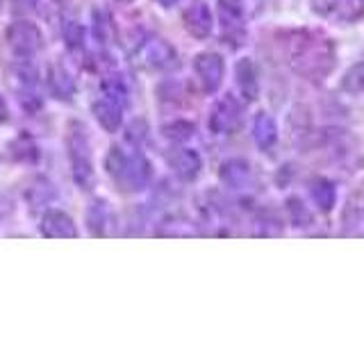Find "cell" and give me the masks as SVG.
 <instances>
[{"instance_id":"30bf717a","label":"cell","mask_w":364,"mask_h":341,"mask_svg":"<svg viewBox=\"0 0 364 341\" xmlns=\"http://www.w3.org/2000/svg\"><path fill=\"white\" fill-rule=\"evenodd\" d=\"M193 68H196L200 85L208 94H214V91L221 87V82H223V60L216 53L198 55L196 62H193Z\"/></svg>"},{"instance_id":"484cf974","label":"cell","mask_w":364,"mask_h":341,"mask_svg":"<svg viewBox=\"0 0 364 341\" xmlns=\"http://www.w3.org/2000/svg\"><path fill=\"white\" fill-rule=\"evenodd\" d=\"M123 3H130V0H123Z\"/></svg>"},{"instance_id":"277c9868","label":"cell","mask_w":364,"mask_h":341,"mask_svg":"<svg viewBox=\"0 0 364 341\" xmlns=\"http://www.w3.org/2000/svg\"><path fill=\"white\" fill-rule=\"evenodd\" d=\"M68 155H71L75 182L82 189H89L91 180H94V168H91V146L85 125H71V132H68Z\"/></svg>"},{"instance_id":"7c38bea8","label":"cell","mask_w":364,"mask_h":341,"mask_svg":"<svg viewBox=\"0 0 364 341\" xmlns=\"http://www.w3.org/2000/svg\"><path fill=\"white\" fill-rule=\"evenodd\" d=\"M39 227H41V234L48 237V239H75L77 237V227L60 210L46 212Z\"/></svg>"},{"instance_id":"8fae6325","label":"cell","mask_w":364,"mask_h":341,"mask_svg":"<svg viewBox=\"0 0 364 341\" xmlns=\"http://www.w3.org/2000/svg\"><path fill=\"white\" fill-rule=\"evenodd\" d=\"M221 26H223V37L230 39L235 45L242 43L244 39V16H242V9H239L237 3H232V0H221ZM228 41V43H230Z\"/></svg>"},{"instance_id":"ac0fdd59","label":"cell","mask_w":364,"mask_h":341,"mask_svg":"<svg viewBox=\"0 0 364 341\" xmlns=\"http://www.w3.org/2000/svg\"><path fill=\"white\" fill-rule=\"evenodd\" d=\"M237 85L242 89L246 100H255L259 94V82H257V68L250 60H239L237 62Z\"/></svg>"},{"instance_id":"2e32d148","label":"cell","mask_w":364,"mask_h":341,"mask_svg":"<svg viewBox=\"0 0 364 341\" xmlns=\"http://www.w3.org/2000/svg\"><path fill=\"white\" fill-rule=\"evenodd\" d=\"M48 87L53 91V96L60 100H71V96L75 94V82L71 73L60 64H53L48 68Z\"/></svg>"},{"instance_id":"6da1fadb","label":"cell","mask_w":364,"mask_h":341,"mask_svg":"<svg viewBox=\"0 0 364 341\" xmlns=\"http://www.w3.org/2000/svg\"><path fill=\"white\" fill-rule=\"evenodd\" d=\"M291 68L303 77L323 80L335 66V48L321 34L307 32L291 50Z\"/></svg>"},{"instance_id":"603a6c76","label":"cell","mask_w":364,"mask_h":341,"mask_svg":"<svg viewBox=\"0 0 364 341\" xmlns=\"http://www.w3.org/2000/svg\"><path fill=\"white\" fill-rule=\"evenodd\" d=\"M64 39L71 48H80V45H82V28H80L77 23L68 21L64 26Z\"/></svg>"},{"instance_id":"ba28073f","label":"cell","mask_w":364,"mask_h":341,"mask_svg":"<svg viewBox=\"0 0 364 341\" xmlns=\"http://www.w3.org/2000/svg\"><path fill=\"white\" fill-rule=\"evenodd\" d=\"M242 125V105L235 96H223L210 114V130L214 134H232Z\"/></svg>"},{"instance_id":"d4e9b609","label":"cell","mask_w":364,"mask_h":341,"mask_svg":"<svg viewBox=\"0 0 364 341\" xmlns=\"http://www.w3.org/2000/svg\"><path fill=\"white\" fill-rule=\"evenodd\" d=\"M157 3L162 5V7H171V5H176L178 0H157Z\"/></svg>"},{"instance_id":"ffe728a7","label":"cell","mask_w":364,"mask_h":341,"mask_svg":"<svg viewBox=\"0 0 364 341\" xmlns=\"http://www.w3.org/2000/svg\"><path fill=\"white\" fill-rule=\"evenodd\" d=\"M310 196L321 212H330L337 202V191L333 187V182H328L326 178H316L310 182Z\"/></svg>"},{"instance_id":"52a82bcc","label":"cell","mask_w":364,"mask_h":341,"mask_svg":"<svg viewBox=\"0 0 364 341\" xmlns=\"http://www.w3.org/2000/svg\"><path fill=\"white\" fill-rule=\"evenodd\" d=\"M5 39L9 43V48L14 50L16 55H23V57L37 53L41 48V41H43L41 30L30 21L11 23V26L7 28V32H5Z\"/></svg>"},{"instance_id":"e0dca14e","label":"cell","mask_w":364,"mask_h":341,"mask_svg":"<svg viewBox=\"0 0 364 341\" xmlns=\"http://www.w3.org/2000/svg\"><path fill=\"white\" fill-rule=\"evenodd\" d=\"M344 232L348 237H364V191L350 198L344 212Z\"/></svg>"},{"instance_id":"4fadbf2b","label":"cell","mask_w":364,"mask_h":341,"mask_svg":"<svg viewBox=\"0 0 364 341\" xmlns=\"http://www.w3.org/2000/svg\"><path fill=\"white\" fill-rule=\"evenodd\" d=\"M185 28L196 39L210 37V32H212V11H210L208 5L203 3V0L191 3L189 9L185 11Z\"/></svg>"},{"instance_id":"9c48e42d","label":"cell","mask_w":364,"mask_h":341,"mask_svg":"<svg viewBox=\"0 0 364 341\" xmlns=\"http://www.w3.org/2000/svg\"><path fill=\"white\" fill-rule=\"evenodd\" d=\"M9 87L14 89V94L18 96V100L23 105H30L34 102L37 105V73L32 71V66L28 64H16L9 68Z\"/></svg>"},{"instance_id":"9a60e30c","label":"cell","mask_w":364,"mask_h":341,"mask_svg":"<svg viewBox=\"0 0 364 341\" xmlns=\"http://www.w3.org/2000/svg\"><path fill=\"white\" fill-rule=\"evenodd\" d=\"M171 166H173V170L182 180H193L200 173V157L196 151L180 148V151L171 155Z\"/></svg>"},{"instance_id":"cb8c5ba5","label":"cell","mask_w":364,"mask_h":341,"mask_svg":"<svg viewBox=\"0 0 364 341\" xmlns=\"http://www.w3.org/2000/svg\"><path fill=\"white\" fill-rule=\"evenodd\" d=\"M3 121H7V105H5L3 96H0V123H3Z\"/></svg>"},{"instance_id":"44dd1931","label":"cell","mask_w":364,"mask_h":341,"mask_svg":"<svg viewBox=\"0 0 364 341\" xmlns=\"http://www.w3.org/2000/svg\"><path fill=\"white\" fill-rule=\"evenodd\" d=\"M109 207L102 200L94 202L87 212V223H89V230L94 237H105L107 234V225H109Z\"/></svg>"},{"instance_id":"3957f363","label":"cell","mask_w":364,"mask_h":341,"mask_svg":"<svg viewBox=\"0 0 364 341\" xmlns=\"http://www.w3.org/2000/svg\"><path fill=\"white\" fill-rule=\"evenodd\" d=\"M123 105H125V87L121 85V80L107 77L102 82V94L94 102V114L98 123L107 132H117L119 125L123 121Z\"/></svg>"},{"instance_id":"5b68a950","label":"cell","mask_w":364,"mask_h":341,"mask_svg":"<svg viewBox=\"0 0 364 341\" xmlns=\"http://www.w3.org/2000/svg\"><path fill=\"white\" fill-rule=\"evenodd\" d=\"M178 55L173 50V45L168 41L151 37L139 43V48L134 50V64L146 68V71H166V68L176 66Z\"/></svg>"},{"instance_id":"7402d4cb","label":"cell","mask_w":364,"mask_h":341,"mask_svg":"<svg viewBox=\"0 0 364 341\" xmlns=\"http://www.w3.org/2000/svg\"><path fill=\"white\" fill-rule=\"evenodd\" d=\"M344 91L353 96H364V62L355 64L350 68V71L344 75V82H341Z\"/></svg>"},{"instance_id":"8992f818","label":"cell","mask_w":364,"mask_h":341,"mask_svg":"<svg viewBox=\"0 0 364 341\" xmlns=\"http://www.w3.org/2000/svg\"><path fill=\"white\" fill-rule=\"evenodd\" d=\"M316 16L333 23H355L364 16V0H312Z\"/></svg>"},{"instance_id":"7a4b0ae2","label":"cell","mask_w":364,"mask_h":341,"mask_svg":"<svg viewBox=\"0 0 364 341\" xmlns=\"http://www.w3.org/2000/svg\"><path fill=\"white\" fill-rule=\"evenodd\" d=\"M107 173L125 193L141 191L151 182V164L136 148L114 146L107 155Z\"/></svg>"},{"instance_id":"5bb4252c","label":"cell","mask_w":364,"mask_h":341,"mask_svg":"<svg viewBox=\"0 0 364 341\" xmlns=\"http://www.w3.org/2000/svg\"><path fill=\"white\" fill-rule=\"evenodd\" d=\"M221 180L225 182L230 189H246L253 180V173H250V164L244 162V159H230L221 166Z\"/></svg>"},{"instance_id":"d6986e66","label":"cell","mask_w":364,"mask_h":341,"mask_svg":"<svg viewBox=\"0 0 364 341\" xmlns=\"http://www.w3.org/2000/svg\"><path fill=\"white\" fill-rule=\"evenodd\" d=\"M253 136L257 146L262 148V151H271L273 144H276L278 139V128H276V121H273L269 114L259 112L255 121H253Z\"/></svg>"}]
</instances>
